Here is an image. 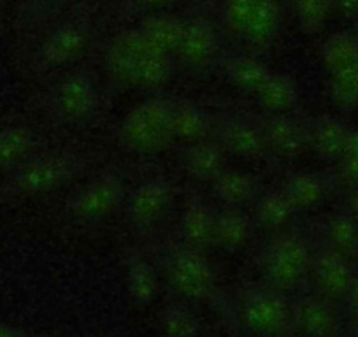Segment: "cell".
<instances>
[{
	"instance_id": "8",
	"label": "cell",
	"mask_w": 358,
	"mask_h": 337,
	"mask_svg": "<svg viewBox=\"0 0 358 337\" xmlns=\"http://www.w3.org/2000/svg\"><path fill=\"white\" fill-rule=\"evenodd\" d=\"M57 118L64 123H85L94 118L99 108L97 88L88 76L74 74L60 83L51 99Z\"/></svg>"
},
{
	"instance_id": "25",
	"label": "cell",
	"mask_w": 358,
	"mask_h": 337,
	"mask_svg": "<svg viewBox=\"0 0 358 337\" xmlns=\"http://www.w3.org/2000/svg\"><path fill=\"white\" fill-rule=\"evenodd\" d=\"M330 99L341 111L350 113L358 109V62L350 67L332 72Z\"/></svg>"
},
{
	"instance_id": "35",
	"label": "cell",
	"mask_w": 358,
	"mask_h": 337,
	"mask_svg": "<svg viewBox=\"0 0 358 337\" xmlns=\"http://www.w3.org/2000/svg\"><path fill=\"white\" fill-rule=\"evenodd\" d=\"M339 6L348 16L358 15V0H339Z\"/></svg>"
},
{
	"instance_id": "2",
	"label": "cell",
	"mask_w": 358,
	"mask_h": 337,
	"mask_svg": "<svg viewBox=\"0 0 358 337\" xmlns=\"http://www.w3.org/2000/svg\"><path fill=\"white\" fill-rule=\"evenodd\" d=\"M313 269V253L299 234H280L262 251V271L274 290H294Z\"/></svg>"
},
{
	"instance_id": "4",
	"label": "cell",
	"mask_w": 358,
	"mask_h": 337,
	"mask_svg": "<svg viewBox=\"0 0 358 337\" xmlns=\"http://www.w3.org/2000/svg\"><path fill=\"white\" fill-rule=\"evenodd\" d=\"M88 164L90 158L85 153L69 150L55 151L27 164L18 174L16 185L27 194H46L74 181Z\"/></svg>"
},
{
	"instance_id": "26",
	"label": "cell",
	"mask_w": 358,
	"mask_h": 337,
	"mask_svg": "<svg viewBox=\"0 0 358 337\" xmlns=\"http://www.w3.org/2000/svg\"><path fill=\"white\" fill-rule=\"evenodd\" d=\"M227 74H229L230 83L239 90L248 92V94H255L260 90L265 79L268 78V72L262 67L257 62L246 60H234L227 65Z\"/></svg>"
},
{
	"instance_id": "5",
	"label": "cell",
	"mask_w": 358,
	"mask_h": 337,
	"mask_svg": "<svg viewBox=\"0 0 358 337\" xmlns=\"http://www.w3.org/2000/svg\"><path fill=\"white\" fill-rule=\"evenodd\" d=\"M241 318L250 332L260 337H278L290 327L292 308L280 290L253 288L244 295Z\"/></svg>"
},
{
	"instance_id": "18",
	"label": "cell",
	"mask_w": 358,
	"mask_h": 337,
	"mask_svg": "<svg viewBox=\"0 0 358 337\" xmlns=\"http://www.w3.org/2000/svg\"><path fill=\"white\" fill-rule=\"evenodd\" d=\"M255 232V220L241 208L223 206L215 216V244L223 250H239L250 243Z\"/></svg>"
},
{
	"instance_id": "24",
	"label": "cell",
	"mask_w": 358,
	"mask_h": 337,
	"mask_svg": "<svg viewBox=\"0 0 358 337\" xmlns=\"http://www.w3.org/2000/svg\"><path fill=\"white\" fill-rule=\"evenodd\" d=\"M327 246L350 260L358 255V223L346 211L327 223Z\"/></svg>"
},
{
	"instance_id": "15",
	"label": "cell",
	"mask_w": 358,
	"mask_h": 337,
	"mask_svg": "<svg viewBox=\"0 0 358 337\" xmlns=\"http://www.w3.org/2000/svg\"><path fill=\"white\" fill-rule=\"evenodd\" d=\"M350 129L330 115H320L309 122V144L322 160L339 162L346 155Z\"/></svg>"
},
{
	"instance_id": "34",
	"label": "cell",
	"mask_w": 358,
	"mask_h": 337,
	"mask_svg": "<svg viewBox=\"0 0 358 337\" xmlns=\"http://www.w3.org/2000/svg\"><path fill=\"white\" fill-rule=\"evenodd\" d=\"M346 155H348V157L358 158V129H350V137H348Z\"/></svg>"
},
{
	"instance_id": "12",
	"label": "cell",
	"mask_w": 358,
	"mask_h": 337,
	"mask_svg": "<svg viewBox=\"0 0 358 337\" xmlns=\"http://www.w3.org/2000/svg\"><path fill=\"white\" fill-rule=\"evenodd\" d=\"M313 273L320 295L327 301H346L355 280L351 260L329 246L322 248L313 255Z\"/></svg>"
},
{
	"instance_id": "7",
	"label": "cell",
	"mask_w": 358,
	"mask_h": 337,
	"mask_svg": "<svg viewBox=\"0 0 358 337\" xmlns=\"http://www.w3.org/2000/svg\"><path fill=\"white\" fill-rule=\"evenodd\" d=\"M125 185L115 173L101 174L83 185L65 202V213L76 220H99L111 215L125 199Z\"/></svg>"
},
{
	"instance_id": "19",
	"label": "cell",
	"mask_w": 358,
	"mask_h": 337,
	"mask_svg": "<svg viewBox=\"0 0 358 337\" xmlns=\"http://www.w3.org/2000/svg\"><path fill=\"white\" fill-rule=\"evenodd\" d=\"M332 180L327 174L320 173H295L285 180L283 194L295 208V211L309 209L320 204L329 195Z\"/></svg>"
},
{
	"instance_id": "30",
	"label": "cell",
	"mask_w": 358,
	"mask_h": 337,
	"mask_svg": "<svg viewBox=\"0 0 358 337\" xmlns=\"http://www.w3.org/2000/svg\"><path fill=\"white\" fill-rule=\"evenodd\" d=\"M79 34L76 30H67V32H62L58 36V39L55 41L53 46L50 50V58L53 62H64L78 50L79 46Z\"/></svg>"
},
{
	"instance_id": "6",
	"label": "cell",
	"mask_w": 358,
	"mask_h": 337,
	"mask_svg": "<svg viewBox=\"0 0 358 337\" xmlns=\"http://www.w3.org/2000/svg\"><path fill=\"white\" fill-rule=\"evenodd\" d=\"M169 280L179 295L190 301H208L215 292V274L202 251L185 244L171 251Z\"/></svg>"
},
{
	"instance_id": "21",
	"label": "cell",
	"mask_w": 358,
	"mask_h": 337,
	"mask_svg": "<svg viewBox=\"0 0 358 337\" xmlns=\"http://www.w3.org/2000/svg\"><path fill=\"white\" fill-rule=\"evenodd\" d=\"M257 101L267 113H292L299 104V92L295 83L287 76L268 74L257 92Z\"/></svg>"
},
{
	"instance_id": "28",
	"label": "cell",
	"mask_w": 358,
	"mask_h": 337,
	"mask_svg": "<svg viewBox=\"0 0 358 337\" xmlns=\"http://www.w3.org/2000/svg\"><path fill=\"white\" fill-rule=\"evenodd\" d=\"M325 62L330 72H337L358 62V41L346 34H337L329 41L325 50Z\"/></svg>"
},
{
	"instance_id": "9",
	"label": "cell",
	"mask_w": 358,
	"mask_h": 337,
	"mask_svg": "<svg viewBox=\"0 0 358 337\" xmlns=\"http://www.w3.org/2000/svg\"><path fill=\"white\" fill-rule=\"evenodd\" d=\"M268 151L283 158H297L311 148L309 123L292 116V113H268L258 116Z\"/></svg>"
},
{
	"instance_id": "29",
	"label": "cell",
	"mask_w": 358,
	"mask_h": 337,
	"mask_svg": "<svg viewBox=\"0 0 358 337\" xmlns=\"http://www.w3.org/2000/svg\"><path fill=\"white\" fill-rule=\"evenodd\" d=\"M181 48H183L185 57L194 64L208 60L209 55H211V39L208 36V30L197 27V29L185 34L183 39H181Z\"/></svg>"
},
{
	"instance_id": "14",
	"label": "cell",
	"mask_w": 358,
	"mask_h": 337,
	"mask_svg": "<svg viewBox=\"0 0 358 337\" xmlns=\"http://www.w3.org/2000/svg\"><path fill=\"white\" fill-rule=\"evenodd\" d=\"M292 323L306 337H337L339 334L336 311L322 295L301 299L292 308Z\"/></svg>"
},
{
	"instance_id": "10",
	"label": "cell",
	"mask_w": 358,
	"mask_h": 337,
	"mask_svg": "<svg viewBox=\"0 0 358 337\" xmlns=\"http://www.w3.org/2000/svg\"><path fill=\"white\" fill-rule=\"evenodd\" d=\"M218 144L236 157L257 160L268 151L260 120L250 115L229 116L218 127Z\"/></svg>"
},
{
	"instance_id": "20",
	"label": "cell",
	"mask_w": 358,
	"mask_h": 337,
	"mask_svg": "<svg viewBox=\"0 0 358 337\" xmlns=\"http://www.w3.org/2000/svg\"><path fill=\"white\" fill-rule=\"evenodd\" d=\"M211 192L223 206L241 208L257 197L258 183L250 174L234 168H223L211 181Z\"/></svg>"
},
{
	"instance_id": "36",
	"label": "cell",
	"mask_w": 358,
	"mask_h": 337,
	"mask_svg": "<svg viewBox=\"0 0 358 337\" xmlns=\"http://www.w3.org/2000/svg\"><path fill=\"white\" fill-rule=\"evenodd\" d=\"M357 41H358V39H357Z\"/></svg>"
},
{
	"instance_id": "22",
	"label": "cell",
	"mask_w": 358,
	"mask_h": 337,
	"mask_svg": "<svg viewBox=\"0 0 358 337\" xmlns=\"http://www.w3.org/2000/svg\"><path fill=\"white\" fill-rule=\"evenodd\" d=\"M295 208L288 201L283 190H268L257 199L255 204V223L265 230L278 232L292 222Z\"/></svg>"
},
{
	"instance_id": "31",
	"label": "cell",
	"mask_w": 358,
	"mask_h": 337,
	"mask_svg": "<svg viewBox=\"0 0 358 337\" xmlns=\"http://www.w3.org/2000/svg\"><path fill=\"white\" fill-rule=\"evenodd\" d=\"M339 180L351 187H358V158L344 155L339 160Z\"/></svg>"
},
{
	"instance_id": "32",
	"label": "cell",
	"mask_w": 358,
	"mask_h": 337,
	"mask_svg": "<svg viewBox=\"0 0 358 337\" xmlns=\"http://www.w3.org/2000/svg\"><path fill=\"white\" fill-rule=\"evenodd\" d=\"M346 213L358 223V187H353L350 194H348Z\"/></svg>"
},
{
	"instance_id": "3",
	"label": "cell",
	"mask_w": 358,
	"mask_h": 337,
	"mask_svg": "<svg viewBox=\"0 0 358 337\" xmlns=\"http://www.w3.org/2000/svg\"><path fill=\"white\" fill-rule=\"evenodd\" d=\"M113 72L122 81L139 88H158L169 79L165 53L153 50L143 36L125 41L111 58Z\"/></svg>"
},
{
	"instance_id": "27",
	"label": "cell",
	"mask_w": 358,
	"mask_h": 337,
	"mask_svg": "<svg viewBox=\"0 0 358 337\" xmlns=\"http://www.w3.org/2000/svg\"><path fill=\"white\" fill-rule=\"evenodd\" d=\"M162 329L167 337H197L199 322L190 309L183 306H169L160 315Z\"/></svg>"
},
{
	"instance_id": "11",
	"label": "cell",
	"mask_w": 358,
	"mask_h": 337,
	"mask_svg": "<svg viewBox=\"0 0 358 337\" xmlns=\"http://www.w3.org/2000/svg\"><path fill=\"white\" fill-rule=\"evenodd\" d=\"M172 197H174V187L167 178L157 176L143 181L129 197L127 204L129 220L137 227L155 225L169 211Z\"/></svg>"
},
{
	"instance_id": "33",
	"label": "cell",
	"mask_w": 358,
	"mask_h": 337,
	"mask_svg": "<svg viewBox=\"0 0 358 337\" xmlns=\"http://www.w3.org/2000/svg\"><path fill=\"white\" fill-rule=\"evenodd\" d=\"M346 301L350 302V308H351V311H353L355 318L358 320V276H355V280H353V285H351V288H350V294H348Z\"/></svg>"
},
{
	"instance_id": "13",
	"label": "cell",
	"mask_w": 358,
	"mask_h": 337,
	"mask_svg": "<svg viewBox=\"0 0 358 337\" xmlns=\"http://www.w3.org/2000/svg\"><path fill=\"white\" fill-rule=\"evenodd\" d=\"M215 216L216 213L202 195L197 192L187 194L179 222V234L185 246L202 251L215 244Z\"/></svg>"
},
{
	"instance_id": "1",
	"label": "cell",
	"mask_w": 358,
	"mask_h": 337,
	"mask_svg": "<svg viewBox=\"0 0 358 337\" xmlns=\"http://www.w3.org/2000/svg\"><path fill=\"white\" fill-rule=\"evenodd\" d=\"M171 99H146L134 106L120 125L123 148L137 155H157L174 143Z\"/></svg>"
},
{
	"instance_id": "16",
	"label": "cell",
	"mask_w": 358,
	"mask_h": 337,
	"mask_svg": "<svg viewBox=\"0 0 358 337\" xmlns=\"http://www.w3.org/2000/svg\"><path fill=\"white\" fill-rule=\"evenodd\" d=\"M171 127L174 141H185L192 144L204 141L211 130V120L208 113L188 99H176L171 102Z\"/></svg>"
},
{
	"instance_id": "23",
	"label": "cell",
	"mask_w": 358,
	"mask_h": 337,
	"mask_svg": "<svg viewBox=\"0 0 358 337\" xmlns=\"http://www.w3.org/2000/svg\"><path fill=\"white\" fill-rule=\"evenodd\" d=\"M127 285L136 304L146 306L157 299V274L151 264L136 251H132L127 259Z\"/></svg>"
},
{
	"instance_id": "17",
	"label": "cell",
	"mask_w": 358,
	"mask_h": 337,
	"mask_svg": "<svg viewBox=\"0 0 358 337\" xmlns=\"http://www.w3.org/2000/svg\"><path fill=\"white\" fill-rule=\"evenodd\" d=\"M181 162L188 176L211 183L225 168V150L218 143L197 141L185 148Z\"/></svg>"
}]
</instances>
